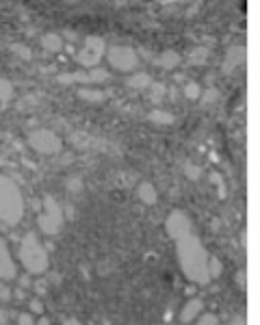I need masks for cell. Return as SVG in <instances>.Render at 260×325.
<instances>
[{
  "label": "cell",
  "instance_id": "cell-1",
  "mask_svg": "<svg viewBox=\"0 0 260 325\" xmlns=\"http://www.w3.org/2000/svg\"><path fill=\"white\" fill-rule=\"evenodd\" d=\"M176 252H178V260L182 273L195 284H208V254H206L202 241L197 239L195 232L185 234L182 239L176 241Z\"/></svg>",
  "mask_w": 260,
  "mask_h": 325
},
{
  "label": "cell",
  "instance_id": "cell-2",
  "mask_svg": "<svg viewBox=\"0 0 260 325\" xmlns=\"http://www.w3.org/2000/svg\"><path fill=\"white\" fill-rule=\"evenodd\" d=\"M24 217V197L20 187L9 176L0 174V221L7 226H17Z\"/></svg>",
  "mask_w": 260,
  "mask_h": 325
},
{
  "label": "cell",
  "instance_id": "cell-3",
  "mask_svg": "<svg viewBox=\"0 0 260 325\" xmlns=\"http://www.w3.org/2000/svg\"><path fill=\"white\" fill-rule=\"evenodd\" d=\"M20 262L24 264V269L31 275H39L48 271V252L46 247L37 241L35 232L24 234V239H20Z\"/></svg>",
  "mask_w": 260,
  "mask_h": 325
},
{
  "label": "cell",
  "instance_id": "cell-4",
  "mask_svg": "<svg viewBox=\"0 0 260 325\" xmlns=\"http://www.w3.org/2000/svg\"><path fill=\"white\" fill-rule=\"evenodd\" d=\"M41 208H44V212L39 215V228L44 234L48 236H55L61 232L63 228V208L61 204L57 202L52 195H46L44 199H41Z\"/></svg>",
  "mask_w": 260,
  "mask_h": 325
},
{
  "label": "cell",
  "instance_id": "cell-5",
  "mask_svg": "<svg viewBox=\"0 0 260 325\" xmlns=\"http://www.w3.org/2000/svg\"><path fill=\"white\" fill-rule=\"evenodd\" d=\"M28 145L33 147L39 154H59L63 150V141L59 139V134H55L52 130H33L28 134Z\"/></svg>",
  "mask_w": 260,
  "mask_h": 325
},
{
  "label": "cell",
  "instance_id": "cell-6",
  "mask_svg": "<svg viewBox=\"0 0 260 325\" xmlns=\"http://www.w3.org/2000/svg\"><path fill=\"white\" fill-rule=\"evenodd\" d=\"M106 57H109V63L113 65V69H117V72H132L139 65L137 52L130 46H111Z\"/></svg>",
  "mask_w": 260,
  "mask_h": 325
},
{
  "label": "cell",
  "instance_id": "cell-7",
  "mask_svg": "<svg viewBox=\"0 0 260 325\" xmlns=\"http://www.w3.org/2000/svg\"><path fill=\"white\" fill-rule=\"evenodd\" d=\"M106 44L102 37H87L85 39V48H80V52H76V61L82 67H96L100 63V59L104 57Z\"/></svg>",
  "mask_w": 260,
  "mask_h": 325
},
{
  "label": "cell",
  "instance_id": "cell-8",
  "mask_svg": "<svg viewBox=\"0 0 260 325\" xmlns=\"http://www.w3.org/2000/svg\"><path fill=\"white\" fill-rule=\"evenodd\" d=\"M165 228H167V234L174 241H178L185 234L193 232V226H191V221H189L185 210H171L167 215V221H165Z\"/></svg>",
  "mask_w": 260,
  "mask_h": 325
},
{
  "label": "cell",
  "instance_id": "cell-9",
  "mask_svg": "<svg viewBox=\"0 0 260 325\" xmlns=\"http://www.w3.org/2000/svg\"><path fill=\"white\" fill-rule=\"evenodd\" d=\"M15 277V262L11 258V252L4 239L0 236V280H13Z\"/></svg>",
  "mask_w": 260,
  "mask_h": 325
},
{
  "label": "cell",
  "instance_id": "cell-10",
  "mask_svg": "<svg viewBox=\"0 0 260 325\" xmlns=\"http://www.w3.org/2000/svg\"><path fill=\"white\" fill-rule=\"evenodd\" d=\"M245 59V48L241 46H232L228 52H226V61H223V72L226 74H232Z\"/></svg>",
  "mask_w": 260,
  "mask_h": 325
},
{
  "label": "cell",
  "instance_id": "cell-11",
  "mask_svg": "<svg viewBox=\"0 0 260 325\" xmlns=\"http://www.w3.org/2000/svg\"><path fill=\"white\" fill-rule=\"evenodd\" d=\"M202 308H204V301L202 299H197V297H193V299H189L187 304H185V308H182V312H180V321L182 323H191L195 317L202 312Z\"/></svg>",
  "mask_w": 260,
  "mask_h": 325
},
{
  "label": "cell",
  "instance_id": "cell-12",
  "mask_svg": "<svg viewBox=\"0 0 260 325\" xmlns=\"http://www.w3.org/2000/svg\"><path fill=\"white\" fill-rule=\"evenodd\" d=\"M154 63L163 69H174V67H178L180 65V55L178 52H174V50H165L154 59Z\"/></svg>",
  "mask_w": 260,
  "mask_h": 325
},
{
  "label": "cell",
  "instance_id": "cell-13",
  "mask_svg": "<svg viewBox=\"0 0 260 325\" xmlns=\"http://www.w3.org/2000/svg\"><path fill=\"white\" fill-rule=\"evenodd\" d=\"M126 85L130 87V89H139V91H143V89H147V87L152 85V76H150V74H145V72L132 74V76H130V78L126 80Z\"/></svg>",
  "mask_w": 260,
  "mask_h": 325
},
{
  "label": "cell",
  "instance_id": "cell-14",
  "mask_svg": "<svg viewBox=\"0 0 260 325\" xmlns=\"http://www.w3.org/2000/svg\"><path fill=\"white\" fill-rule=\"evenodd\" d=\"M57 82H61V85H74V82H82V85H87V82H89V74H87V72H67V74H59V76H57Z\"/></svg>",
  "mask_w": 260,
  "mask_h": 325
},
{
  "label": "cell",
  "instance_id": "cell-15",
  "mask_svg": "<svg viewBox=\"0 0 260 325\" xmlns=\"http://www.w3.org/2000/svg\"><path fill=\"white\" fill-rule=\"evenodd\" d=\"M137 193H139V199H141V202H143V204H147V206L156 204V199H158V195H156V189L152 187L150 182H143V185H139Z\"/></svg>",
  "mask_w": 260,
  "mask_h": 325
},
{
  "label": "cell",
  "instance_id": "cell-16",
  "mask_svg": "<svg viewBox=\"0 0 260 325\" xmlns=\"http://www.w3.org/2000/svg\"><path fill=\"white\" fill-rule=\"evenodd\" d=\"M41 48H44L46 52H52V55H55V52H59L63 48V39L55 33H48V35L41 37Z\"/></svg>",
  "mask_w": 260,
  "mask_h": 325
},
{
  "label": "cell",
  "instance_id": "cell-17",
  "mask_svg": "<svg viewBox=\"0 0 260 325\" xmlns=\"http://www.w3.org/2000/svg\"><path fill=\"white\" fill-rule=\"evenodd\" d=\"M78 98L85 100V102H104L109 98L106 91H100V89H80L78 91Z\"/></svg>",
  "mask_w": 260,
  "mask_h": 325
},
{
  "label": "cell",
  "instance_id": "cell-18",
  "mask_svg": "<svg viewBox=\"0 0 260 325\" xmlns=\"http://www.w3.org/2000/svg\"><path fill=\"white\" fill-rule=\"evenodd\" d=\"M13 100V82L0 78V106H7Z\"/></svg>",
  "mask_w": 260,
  "mask_h": 325
},
{
  "label": "cell",
  "instance_id": "cell-19",
  "mask_svg": "<svg viewBox=\"0 0 260 325\" xmlns=\"http://www.w3.org/2000/svg\"><path fill=\"white\" fill-rule=\"evenodd\" d=\"M147 89H150V100L152 102H163L165 100V93H167V87L163 85V82H152L150 87H147Z\"/></svg>",
  "mask_w": 260,
  "mask_h": 325
},
{
  "label": "cell",
  "instance_id": "cell-20",
  "mask_svg": "<svg viewBox=\"0 0 260 325\" xmlns=\"http://www.w3.org/2000/svg\"><path fill=\"white\" fill-rule=\"evenodd\" d=\"M208 59V48H193L189 52V63L191 65H204Z\"/></svg>",
  "mask_w": 260,
  "mask_h": 325
},
{
  "label": "cell",
  "instance_id": "cell-21",
  "mask_svg": "<svg viewBox=\"0 0 260 325\" xmlns=\"http://www.w3.org/2000/svg\"><path fill=\"white\" fill-rule=\"evenodd\" d=\"M150 122H154V124H174V115L171 113H165V111H152L150 113Z\"/></svg>",
  "mask_w": 260,
  "mask_h": 325
},
{
  "label": "cell",
  "instance_id": "cell-22",
  "mask_svg": "<svg viewBox=\"0 0 260 325\" xmlns=\"http://www.w3.org/2000/svg\"><path fill=\"white\" fill-rule=\"evenodd\" d=\"M87 74H89V82H104V80L111 78V74L102 67H91Z\"/></svg>",
  "mask_w": 260,
  "mask_h": 325
},
{
  "label": "cell",
  "instance_id": "cell-23",
  "mask_svg": "<svg viewBox=\"0 0 260 325\" xmlns=\"http://www.w3.org/2000/svg\"><path fill=\"white\" fill-rule=\"evenodd\" d=\"M221 275V260L219 258H208V277L212 280V277H219Z\"/></svg>",
  "mask_w": 260,
  "mask_h": 325
},
{
  "label": "cell",
  "instance_id": "cell-24",
  "mask_svg": "<svg viewBox=\"0 0 260 325\" xmlns=\"http://www.w3.org/2000/svg\"><path fill=\"white\" fill-rule=\"evenodd\" d=\"M11 48H13V52L17 57L24 59V61H31V59H33V50L28 48V46H24V44H13Z\"/></svg>",
  "mask_w": 260,
  "mask_h": 325
},
{
  "label": "cell",
  "instance_id": "cell-25",
  "mask_svg": "<svg viewBox=\"0 0 260 325\" xmlns=\"http://www.w3.org/2000/svg\"><path fill=\"white\" fill-rule=\"evenodd\" d=\"M185 96L189 100H197L199 96H202V89H199L197 82H187L185 85Z\"/></svg>",
  "mask_w": 260,
  "mask_h": 325
},
{
  "label": "cell",
  "instance_id": "cell-26",
  "mask_svg": "<svg viewBox=\"0 0 260 325\" xmlns=\"http://www.w3.org/2000/svg\"><path fill=\"white\" fill-rule=\"evenodd\" d=\"M202 98H204V100H202L204 104H210V102H215V100L219 98V91H217L215 87H208V89L204 91V96H202Z\"/></svg>",
  "mask_w": 260,
  "mask_h": 325
},
{
  "label": "cell",
  "instance_id": "cell-27",
  "mask_svg": "<svg viewBox=\"0 0 260 325\" xmlns=\"http://www.w3.org/2000/svg\"><path fill=\"white\" fill-rule=\"evenodd\" d=\"M187 176H189L191 180H197L199 176H202V169H199L197 165H191V163H189V165H187Z\"/></svg>",
  "mask_w": 260,
  "mask_h": 325
},
{
  "label": "cell",
  "instance_id": "cell-28",
  "mask_svg": "<svg viewBox=\"0 0 260 325\" xmlns=\"http://www.w3.org/2000/svg\"><path fill=\"white\" fill-rule=\"evenodd\" d=\"M219 323V319H217V315H204L202 319H199L195 325H217Z\"/></svg>",
  "mask_w": 260,
  "mask_h": 325
},
{
  "label": "cell",
  "instance_id": "cell-29",
  "mask_svg": "<svg viewBox=\"0 0 260 325\" xmlns=\"http://www.w3.org/2000/svg\"><path fill=\"white\" fill-rule=\"evenodd\" d=\"M28 308H31V312H35V315H41V312H44V304H41V299H31Z\"/></svg>",
  "mask_w": 260,
  "mask_h": 325
},
{
  "label": "cell",
  "instance_id": "cell-30",
  "mask_svg": "<svg viewBox=\"0 0 260 325\" xmlns=\"http://www.w3.org/2000/svg\"><path fill=\"white\" fill-rule=\"evenodd\" d=\"M17 325H35L33 321V315H28V312H24V315H17Z\"/></svg>",
  "mask_w": 260,
  "mask_h": 325
},
{
  "label": "cell",
  "instance_id": "cell-31",
  "mask_svg": "<svg viewBox=\"0 0 260 325\" xmlns=\"http://www.w3.org/2000/svg\"><path fill=\"white\" fill-rule=\"evenodd\" d=\"M33 288H35V293H37V295H46L48 282H46V280H37V282H33Z\"/></svg>",
  "mask_w": 260,
  "mask_h": 325
},
{
  "label": "cell",
  "instance_id": "cell-32",
  "mask_svg": "<svg viewBox=\"0 0 260 325\" xmlns=\"http://www.w3.org/2000/svg\"><path fill=\"white\" fill-rule=\"evenodd\" d=\"M9 299H11V288L0 282V301H9Z\"/></svg>",
  "mask_w": 260,
  "mask_h": 325
},
{
  "label": "cell",
  "instance_id": "cell-33",
  "mask_svg": "<svg viewBox=\"0 0 260 325\" xmlns=\"http://www.w3.org/2000/svg\"><path fill=\"white\" fill-rule=\"evenodd\" d=\"M31 104H37V100L28 96V98H24V102H20V104H17V106H20V109H26V106H31Z\"/></svg>",
  "mask_w": 260,
  "mask_h": 325
},
{
  "label": "cell",
  "instance_id": "cell-34",
  "mask_svg": "<svg viewBox=\"0 0 260 325\" xmlns=\"http://www.w3.org/2000/svg\"><path fill=\"white\" fill-rule=\"evenodd\" d=\"M67 187L72 189V191H80V180H78V178H74L72 182H67Z\"/></svg>",
  "mask_w": 260,
  "mask_h": 325
},
{
  "label": "cell",
  "instance_id": "cell-35",
  "mask_svg": "<svg viewBox=\"0 0 260 325\" xmlns=\"http://www.w3.org/2000/svg\"><path fill=\"white\" fill-rule=\"evenodd\" d=\"M7 323H9V315L0 308V325H7Z\"/></svg>",
  "mask_w": 260,
  "mask_h": 325
},
{
  "label": "cell",
  "instance_id": "cell-36",
  "mask_svg": "<svg viewBox=\"0 0 260 325\" xmlns=\"http://www.w3.org/2000/svg\"><path fill=\"white\" fill-rule=\"evenodd\" d=\"M11 297H15L17 301H20V299H24V288H17L15 293H11Z\"/></svg>",
  "mask_w": 260,
  "mask_h": 325
},
{
  "label": "cell",
  "instance_id": "cell-37",
  "mask_svg": "<svg viewBox=\"0 0 260 325\" xmlns=\"http://www.w3.org/2000/svg\"><path fill=\"white\" fill-rule=\"evenodd\" d=\"M63 325H82V323L78 321V319H65Z\"/></svg>",
  "mask_w": 260,
  "mask_h": 325
},
{
  "label": "cell",
  "instance_id": "cell-38",
  "mask_svg": "<svg viewBox=\"0 0 260 325\" xmlns=\"http://www.w3.org/2000/svg\"><path fill=\"white\" fill-rule=\"evenodd\" d=\"M230 325H245V319L243 317H236V319H232V323Z\"/></svg>",
  "mask_w": 260,
  "mask_h": 325
},
{
  "label": "cell",
  "instance_id": "cell-39",
  "mask_svg": "<svg viewBox=\"0 0 260 325\" xmlns=\"http://www.w3.org/2000/svg\"><path fill=\"white\" fill-rule=\"evenodd\" d=\"M20 284L24 286V288H26V286H31V277H28V275H24V277H22V280H20Z\"/></svg>",
  "mask_w": 260,
  "mask_h": 325
},
{
  "label": "cell",
  "instance_id": "cell-40",
  "mask_svg": "<svg viewBox=\"0 0 260 325\" xmlns=\"http://www.w3.org/2000/svg\"><path fill=\"white\" fill-rule=\"evenodd\" d=\"M35 325H50V321H48V319H46V317H44V319H39V321H37V323H35Z\"/></svg>",
  "mask_w": 260,
  "mask_h": 325
},
{
  "label": "cell",
  "instance_id": "cell-41",
  "mask_svg": "<svg viewBox=\"0 0 260 325\" xmlns=\"http://www.w3.org/2000/svg\"><path fill=\"white\" fill-rule=\"evenodd\" d=\"M0 165H7V158L4 156H0Z\"/></svg>",
  "mask_w": 260,
  "mask_h": 325
}]
</instances>
